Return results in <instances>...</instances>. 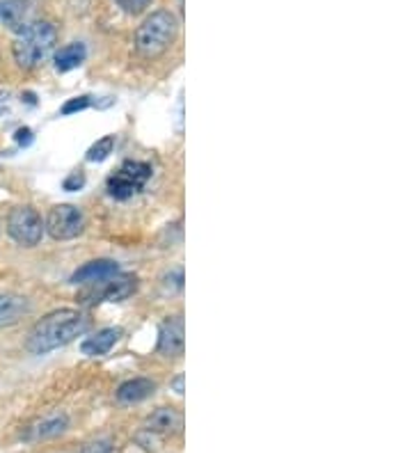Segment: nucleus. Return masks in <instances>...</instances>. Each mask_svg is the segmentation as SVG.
I'll list each match as a JSON object with an SVG mask.
<instances>
[{
	"mask_svg": "<svg viewBox=\"0 0 412 453\" xmlns=\"http://www.w3.org/2000/svg\"><path fill=\"white\" fill-rule=\"evenodd\" d=\"M186 339H183V319L172 316L160 326L159 332V353L163 357H182Z\"/></svg>",
	"mask_w": 412,
	"mask_h": 453,
	"instance_id": "9",
	"label": "nucleus"
},
{
	"mask_svg": "<svg viewBox=\"0 0 412 453\" xmlns=\"http://www.w3.org/2000/svg\"><path fill=\"white\" fill-rule=\"evenodd\" d=\"M26 314H30V303L21 296H12V293H0V327L14 326Z\"/></svg>",
	"mask_w": 412,
	"mask_h": 453,
	"instance_id": "14",
	"label": "nucleus"
},
{
	"mask_svg": "<svg viewBox=\"0 0 412 453\" xmlns=\"http://www.w3.org/2000/svg\"><path fill=\"white\" fill-rule=\"evenodd\" d=\"M55 44H58V30L53 23L33 21L23 33H19L12 53L21 69H39L53 56Z\"/></svg>",
	"mask_w": 412,
	"mask_h": 453,
	"instance_id": "3",
	"label": "nucleus"
},
{
	"mask_svg": "<svg viewBox=\"0 0 412 453\" xmlns=\"http://www.w3.org/2000/svg\"><path fill=\"white\" fill-rule=\"evenodd\" d=\"M85 58H88V49H85V44H81V42L62 46V49L53 56L55 72L66 73L72 72V69H78V66L85 62Z\"/></svg>",
	"mask_w": 412,
	"mask_h": 453,
	"instance_id": "15",
	"label": "nucleus"
},
{
	"mask_svg": "<svg viewBox=\"0 0 412 453\" xmlns=\"http://www.w3.org/2000/svg\"><path fill=\"white\" fill-rule=\"evenodd\" d=\"M66 426H69V419L65 415H55L44 419L42 424H37L33 428V437L35 440H46V437H55L60 435V433L66 431Z\"/></svg>",
	"mask_w": 412,
	"mask_h": 453,
	"instance_id": "16",
	"label": "nucleus"
},
{
	"mask_svg": "<svg viewBox=\"0 0 412 453\" xmlns=\"http://www.w3.org/2000/svg\"><path fill=\"white\" fill-rule=\"evenodd\" d=\"M14 140H17L19 147H27V144H33L35 135H33V128L27 127H21L17 131V135H14Z\"/></svg>",
	"mask_w": 412,
	"mask_h": 453,
	"instance_id": "22",
	"label": "nucleus"
},
{
	"mask_svg": "<svg viewBox=\"0 0 412 453\" xmlns=\"http://www.w3.org/2000/svg\"><path fill=\"white\" fill-rule=\"evenodd\" d=\"M82 186H85V174H82V172H74V174H69V177L62 181V188L69 190V193H76Z\"/></svg>",
	"mask_w": 412,
	"mask_h": 453,
	"instance_id": "20",
	"label": "nucleus"
},
{
	"mask_svg": "<svg viewBox=\"0 0 412 453\" xmlns=\"http://www.w3.org/2000/svg\"><path fill=\"white\" fill-rule=\"evenodd\" d=\"M81 453H113V444L108 440H94V442L85 444Z\"/></svg>",
	"mask_w": 412,
	"mask_h": 453,
	"instance_id": "21",
	"label": "nucleus"
},
{
	"mask_svg": "<svg viewBox=\"0 0 412 453\" xmlns=\"http://www.w3.org/2000/svg\"><path fill=\"white\" fill-rule=\"evenodd\" d=\"M89 105H92V101H89L88 95L74 96V99H69L65 105H62L60 112L62 115H74V112H81L85 111V108H89Z\"/></svg>",
	"mask_w": 412,
	"mask_h": 453,
	"instance_id": "18",
	"label": "nucleus"
},
{
	"mask_svg": "<svg viewBox=\"0 0 412 453\" xmlns=\"http://www.w3.org/2000/svg\"><path fill=\"white\" fill-rule=\"evenodd\" d=\"M117 5L127 12V14L137 17V14H143V12L152 5V0H117Z\"/></svg>",
	"mask_w": 412,
	"mask_h": 453,
	"instance_id": "19",
	"label": "nucleus"
},
{
	"mask_svg": "<svg viewBox=\"0 0 412 453\" xmlns=\"http://www.w3.org/2000/svg\"><path fill=\"white\" fill-rule=\"evenodd\" d=\"M44 229L55 241H74L85 232V216L74 204H58L49 211Z\"/></svg>",
	"mask_w": 412,
	"mask_h": 453,
	"instance_id": "6",
	"label": "nucleus"
},
{
	"mask_svg": "<svg viewBox=\"0 0 412 453\" xmlns=\"http://www.w3.org/2000/svg\"><path fill=\"white\" fill-rule=\"evenodd\" d=\"M44 220L33 206H17L7 216V234L23 248H35L44 238Z\"/></svg>",
	"mask_w": 412,
	"mask_h": 453,
	"instance_id": "5",
	"label": "nucleus"
},
{
	"mask_svg": "<svg viewBox=\"0 0 412 453\" xmlns=\"http://www.w3.org/2000/svg\"><path fill=\"white\" fill-rule=\"evenodd\" d=\"M152 179V165L143 161H127L121 163L120 170L108 179L105 188H108L110 197L115 199H131L133 195H137L140 190L147 186V181Z\"/></svg>",
	"mask_w": 412,
	"mask_h": 453,
	"instance_id": "4",
	"label": "nucleus"
},
{
	"mask_svg": "<svg viewBox=\"0 0 412 453\" xmlns=\"http://www.w3.org/2000/svg\"><path fill=\"white\" fill-rule=\"evenodd\" d=\"M117 273H120V264H117V261L94 259V261H88L85 265H81V268L74 273L69 282H72V284H88V287H92V284L105 282L108 277L117 275Z\"/></svg>",
	"mask_w": 412,
	"mask_h": 453,
	"instance_id": "10",
	"label": "nucleus"
},
{
	"mask_svg": "<svg viewBox=\"0 0 412 453\" xmlns=\"http://www.w3.org/2000/svg\"><path fill=\"white\" fill-rule=\"evenodd\" d=\"M0 23L12 33H23L33 23L30 0H0Z\"/></svg>",
	"mask_w": 412,
	"mask_h": 453,
	"instance_id": "8",
	"label": "nucleus"
},
{
	"mask_svg": "<svg viewBox=\"0 0 412 453\" xmlns=\"http://www.w3.org/2000/svg\"><path fill=\"white\" fill-rule=\"evenodd\" d=\"M172 389H175V392L182 396V394H183V373H179V376L172 380Z\"/></svg>",
	"mask_w": 412,
	"mask_h": 453,
	"instance_id": "23",
	"label": "nucleus"
},
{
	"mask_svg": "<svg viewBox=\"0 0 412 453\" xmlns=\"http://www.w3.org/2000/svg\"><path fill=\"white\" fill-rule=\"evenodd\" d=\"M88 316L78 310H55L39 319L27 334L26 349L33 355H46L62 349L88 332Z\"/></svg>",
	"mask_w": 412,
	"mask_h": 453,
	"instance_id": "1",
	"label": "nucleus"
},
{
	"mask_svg": "<svg viewBox=\"0 0 412 453\" xmlns=\"http://www.w3.org/2000/svg\"><path fill=\"white\" fill-rule=\"evenodd\" d=\"M136 291H137V277L117 273V275L108 277L105 282L92 284V288H89L88 293H82V298H92L88 300L89 304L121 303V300L131 298Z\"/></svg>",
	"mask_w": 412,
	"mask_h": 453,
	"instance_id": "7",
	"label": "nucleus"
},
{
	"mask_svg": "<svg viewBox=\"0 0 412 453\" xmlns=\"http://www.w3.org/2000/svg\"><path fill=\"white\" fill-rule=\"evenodd\" d=\"M183 426V415L175 408H159L154 410L152 415L144 421V431L152 433V435H175V433L182 431Z\"/></svg>",
	"mask_w": 412,
	"mask_h": 453,
	"instance_id": "11",
	"label": "nucleus"
},
{
	"mask_svg": "<svg viewBox=\"0 0 412 453\" xmlns=\"http://www.w3.org/2000/svg\"><path fill=\"white\" fill-rule=\"evenodd\" d=\"M121 339V327H104L97 334L88 337L81 343V353L88 357H101L115 349V343Z\"/></svg>",
	"mask_w": 412,
	"mask_h": 453,
	"instance_id": "12",
	"label": "nucleus"
},
{
	"mask_svg": "<svg viewBox=\"0 0 412 453\" xmlns=\"http://www.w3.org/2000/svg\"><path fill=\"white\" fill-rule=\"evenodd\" d=\"M179 35V21L172 12H152L136 30V56L147 62L159 60L172 49Z\"/></svg>",
	"mask_w": 412,
	"mask_h": 453,
	"instance_id": "2",
	"label": "nucleus"
},
{
	"mask_svg": "<svg viewBox=\"0 0 412 453\" xmlns=\"http://www.w3.org/2000/svg\"><path fill=\"white\" fill-rule=\"evenodd\" d=\"M7 108H10V95H7V92H0V115L7 112Z\"/></svg>",
	"mask_w": 412,
	"mask_h": 453,
	"instance_id": "24",
	"label": "nucleus"
},
{
	"mask_svg": "<svg viewBox=\"0 0 412 453\" xmlns=\"http://www.w3.org/2000/svg\"><path fill=\"white\" fill-rule=\"evenodd\" d=\"M115 150V135H104L101 140L92 144L88 150V161L89 163H104Z\"/></svg>",
	"mask_w": 412,
	"mask_h": 453,
	"instance_id": "17",
	"label": "nucleus"
},
{
	"mask_svg": "<svg viewBox=\"0 0 412 453\" xmlns=\"http://www.w3.org/2000/svg\"><path fill=\"white\" fill-rule=\"evenodd\" d=\"M156 382L152 378H133L127 380L124 385H120L117 389V401L124 405L140 403V401H147L149 396H154Z\"/></svg>",
	"mask_w": 412,
	"mask_h": 453,
	"instance_id": "13",
	"label": "nucleus"
}]
</instances>
